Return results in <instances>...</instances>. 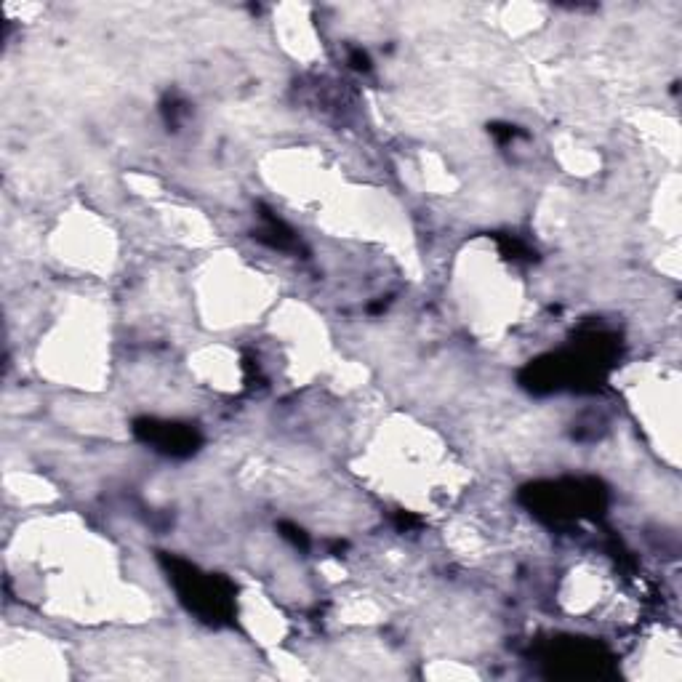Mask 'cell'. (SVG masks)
<instances>
[{
	"label": "cell",
	"instance_id": "cell-1",
	"mask_svg": "<svg viewBox=\"0 0 682 682\" xmlns=\"http://www.w3.org/2000/svg\"><path fill=\"white\" fill-rule=\"evenodd\" d=\"M139 432H144L147 440L158 445L160 451L168 453H192L195 451V443L198 437L192 429L176 427V424H155V421H144V427H139Z\"/></svg>",
	"mask_w": 682,
	"mask_h": 682
}]
</instances>
